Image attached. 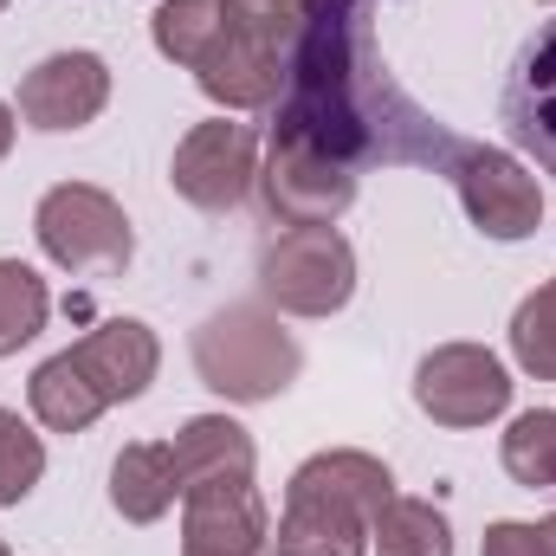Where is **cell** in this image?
Segmentation results:
<instances>
[{
  "mask_svg": "<svg viewBox=\"0 0 556 556\" xmlns=\"http://www.w3.org/2000/svg\"><path fill=\"white\" fill-rule=\"evenodd\" d=\"M298 343L266 304H227L194 330V376L227 402H273L298 382Z\"/></svg>",
  "mask_w": 556,
  "mask_h": 556,
  "instance_id": "cell-3",
  "label": "cell"
},
{
  "mask_svg": "<svg viewBox=\"0 0 556 556\" xmlns=\"http://www.w3.org/2000/svg\"><path fill=\"white\" fill-rule=\"evenodd\" d=\"M479 556H551V544H544V525H492Z\"/></svg>",
  "mask_w": 556,
  "mask_h": 556,
  "instance_id": "cell-25",
  "label": "cell"
},
{
  "mask_svg": "<svg viewBox=\"0 0 556 556\" xmlns=\"http://www.w3.org/2000/svg\"><path fill=\"white\" fill-rule=\"evenodd\" d=\"M181 498V472H175V446L168 440H137L117 453L111 466V505L124 525H155L168 518V505Z\"/></svg>",
  "mask_w": 556,
  "mask_h": 556,
  "instance_id": "cell-15",
  "label": "cell"
},
{
  "mask_svg": "<svg viewBox=\"0 0 556 556\" xmlns=\"http://www.w3.org/2000/svg\"><path fill=\"white\" fill-rule=\"evenodd\" d=\"M26 402H33L39 427H52V433H85L91 420L111 408V402H104V395L91 389V376H85V369L72 363V350L33 369V382H26Z\"/></svg>",
  "mask_w": 556,
  "mask_h": 556,
  "instance_id": "cell-17",
  "label": "cell"
},
{
  "mask_svg": "<svg viewBox=\"0 0 556 556\" xmlns=\"http://www.w3.org/2000/svg\"><path fill=\"white\" fill-rule=\"evenodd\" d=\"M0 556H13V551H7V544H0Z\"/></svg>",
  "mask_w": 556,
  "mask_h": 556,
  "instance_id": "cell-28",
  "label": "cell"
},
{
  "mask_svg": "<svg viewBox=\"0 0 556 556\" xmlns=\"http://www.w3.org/2000/svg\"><path fill=\"white\" fill-rule=\"evenodd\" d=\"M544 544H551V556H556V518H544Z\"/></svg>",
  "mask_w": 556,
  "mask_h": 556,
  "instance_id": "cell-27",
  "label": "cell"
},
{
  "mask_svg": "<svg viewBox=\"0 0 556 556\" xmlns=\"http://www.w3.org/2000/svg\"><path fill=\"white\" fill-rule=\"evenodd\" d=\"M0 13H7V0H0Z\"/></svg>",
  "mask_w": 556,
  "mask_h": 556,
  "instance_id": "cell-29",
  "label": "cell"
},
{
  "mask_svg": "<svg viewBox=\"0 0 556 556\" xmlns=\"http://www.w3.org/2000/svg\"><path fill=\"white\" fill-rule=\"evenodd\" d=\"M395 498V472L376 453L337 446L291 472L285 518H278V556H369V525Z\"/></svg>",
  "mask_w": 556,
  "mask_h": 556,
  "instance_id": "cell-2",
  "label": "cell"
},
{
  "mask_svg": "<svg viewBox=\"0 0 556 556\" xmlns=\"http://www.w3.org/2000/svg\"><path fill=\"white\" fill-rule=\"evenodd\" d=\"M220 33H227V0H162L155 7V52L188 72H201Z\"/></svg>",
  "mask_w": 556,
  "mask_h": 556,
  "instance_id": "cell-19",
  "label": "cell"
},
{
  "mask_svg": "<svg viewBox=\"0 0 556 556\" xmlns=\"http://www.w3.org/2000/svg\"><path fill=\"white\" fill-rule=\"evenodd\" d=\"M168 181L188 207L201 214H227L247 201V188L260 181V137L253 124H194L188 137L175 142V162H168Z\"/></svg>",
  "mask_w": 556,
  "mask_h": 556,
  "instance_id": "cell-7",
  "label": "cell"
},
{
  "mask_svg": "<svg viewBox=\"0 0 556 556\" xmlns=\"http://www.w3.org/2000/svg\"><path fill=\"white\" fill-rule=\"evenodd\" d=\"M201 91L220 104V111H266L285 98V52L253 39V33H220V46L201 59Z\"/></svg>",
  "mask_w": 556,
  "mask_h": 556,
  "instance_id": "cell-13",
  "label": "cell"
},
{
  "mask_svg": "<svg viewBox=\"0 0 556 556\" xmlns=\"http://www.w3.org/2000/svg\"><path fill=\"white\" fill-rule=\"evenodd\" d=\"M453 188H459L466 220H472L485 240H525V233H538V220H544L538 181H531V175L518 168V155H505V149L466 142V155L453 162Z\"/></svg>",
  "mask_w": 556,
  "mask_h": 556,
  "instance_id": "cell-10",
  "label": "cell"
},
{
  "mask_svg": "<svg viewBox=\"0 0 556 556\" xmlns=\"http://www.w3.org/2000/svg\"><path fill=\"white\" fill-rule=\"evenodd\" d=\"M181 556H278L253 479H194L181 492Z\"/></svg>",
  "mask_w": 556,
  "mask_h": 556,
  "instance_id": "cell-9",
  "label": "cell"
},
{
  "mask_svg": "<svg viewBox=\"0 0 556 556\" xmlns=\"http://www.w3.org/2000/svg\"><path fill=\"white\" fill-rule=\"evenodd\" d=\"M168 446H175L181 492H188L194 479H253V459H260V453H253V433L227 415H194Z\"/></svg>",
  "mask_w": 556,
  "mask_h": 556,
  "instance_id": "cell-16",
  "label": "cell"
},
{
  "mask_svg": "<svg viewBox=\"0 0 556 556\" xmlns=\"http://www.w3.org/2000/svg\"><path fill=\"white\" fill-rule=\"evenodd\" d=\"M111 104V65L98 52H52L20 78V117L33 130H85Z\"/></svg>",
  "mask_w": 556,
  "mask_h": 556,
  "instance_id": "cell-12",
  "label": "cell"
},
{
  "mask_svg": "<svg viewBox=\"0 0 556 556\" xmlns=\"http://www.w3.org/2000/svg\"><path fill=\"white\" fill-rule=\"evenodd\" d=\"M415 402L440 427H485L511 408V376L492 350L479 343H440L433 356H420L415 369Z\"/></svg>",
  "mask_w": 556,
  "mask_h": 556,
  "instance_id": "cell-8",
  "label": "cell"
},
{
  "mask_svg": "<svg viewBox=\"0 0 556 556\" xmlns=\"http://www.w3.org/2000/svg\"><path fill=\"white\" fill-rule=\"evenodd\" d=\"M72 363L91 376V389L104 402H137L155 382V369H162V343H155V330L142 317H111L72 350Z\"/></svg>",
  "mask_w": 556,
  "mask_h": 556,
  "instance_id": "cell-14",
  "label": "cell"
},
{
  "mask_svg": "<svg viewBox=\"0 0 556 556\" xmlns=\"http://www.w3.org/2000/svg\"><path fill=\"white\" fill-rule=\"evenodd\" d=\"M382 0H311L291 52H285V98L278 137L324 149L343 168H433L453 175L466 137H453L433 111L395 85L376 46Z\"/></svg>",
  "mask_w": 556,
  "mask_h": 556,
  "instance_id": "cell-1",
  "label": "cell"
},
{
  "mask_svg": "<svg viewBox=\"0 0 556 556\" xmlns=\"http://www.w3.org/2000/svg\"><path fill=\"white\" fill-rule=\"evenodd\" d=\"M7 149H13V111L0 104V162H7Z\"/></svg>",
  "mask_w": 556,
  "mask_h": 556,
  "instance_id": "cell-26",
  "label": "cell"
},
{
  "mask_svg": "<svg viewBox=\"0 0 556 556\" xmlns=\"http://www.w3.org/2000/svg\"><path fill=\"white\" fill-rule=\"evenodd\" d=\"M52 317V291L46 278L20 260H0V356H20Z\"/></svg>",
  "mask_w": 556,
  "mask_h": 556,
  "instance_id": "cell-20",
  "label": "cell"
},
{
  "mask_svg": "<svg viewBox=\"0 0 556 556\" xmlns=\"http://www.w3.org/2000/svg\"><path fill=\"white\" fill-rule=\"evenodd\" d=\"M511 356H518L525 376L556 382V278L538 285V291L518 304V317H511Z\"/></svg>",
  "mask_w": 556,
  "mask_h": 556,
  "instance_id": "cell-22",
  "label": "cell"
},
{
  "mask_svg": "<svg viewBox=\"0 0 556 556\" xmlns=\"http://www.w3.org/2000/svg\"><path fill=\"white\" fill-rule=\"evenodd\" d=\"M33 233H39V247H46V260L59 273H78V278H117L137 253L130 214L91 181L46 188L39 214H33Z\"/></svg>",
  "mask_w": 556,
  "mask_h": 556,
  "instance_id": "cell-4",
  "label": "cell"
},
{
  "mask_svg": "<svg viewBox=\"0 0 556 556\" xmlns=\"http://www.w3.org/2000/svg\"><path fill=\"white\" fill-rule=\"evenodd\" d=\"M39 472H46V440L13 408H0V505H20L39 485Z\"/></svg>",
  "mask_w": 556,
  "mask_h": 556,
  "instance_id": "cell-23",
  "label": "cell"
},
{
  "mask_svg": "<svg viewBox=\"0 0 556 556\" xmlns=\"http://www.w3.org/2000/svg\"><path fill=\"white\" fill-rule=\"evenodd\" d=\"M498 459L505 472L525 485V492H556V415L551 408H531L505 427L498 440Z\"/></svg>",
  "mask_w": 556,
  "mask_h": 556,
  "instance_id": "cell-21",
  "label": "cell"
},
{
  "mask_svg": "<svg viewBox=\"0 0 556 556\" xmlns=\"http://www.w3.org/2000/svg\"><path fill=\"white\" fill-rule=\"evenodd\" d=\"M304 13H311V0H227V26L266 39V46H278V52H291Z\"/></svg>",
  "mask_w": 556,
  "mask_h": 556,
  "instance_id": "cell-24",
  "label": "cell"
},
{
  "mask_svg": "<svg viewBox=\"0 0 556 556\" xmlns=\"http://www.w3.org/2000/svg\"><path fill=\"white\" fill-rule=\"evenodd\" d=\"M260 291L291 317H330L356 291V253L337 227H291L260 260Z\"/></svg>",
  "mask_w": 556,
  "mask_h": 556,
  "instance_id": "cell-5",
  "label": "cell"
},
{
  "mask_svg": "<svg viewBox=\"0 0 556 556\" xmlns=\"http://www.w3.org/2000/svg\"><path fill=\"white\" fill-rule=\"evenodd\" d=\"M376 556H453V525L427 498H389L369 525Z\"/></svg>",
  "mask_w": 556,
  "mask_h": 556,
  "instance_id": "cell-18",
  "label": "cell"
},
{
  "mask_svg": "<svg viewBox=\"0 0 556 556\" xmlns=\"http://www.w3.org/2000/svg\"><path fill=\"white\" fill-rule=\"evenodd\" d=\"M260 188H266V214L278 227H337L350 214V201H356V168H343L324 149L273 130Z\"/></svg>",
  "mask_w": 556,
  "mask_h": 556,
  "instance_id": "cell-6",
  "label": "cell"
},
{
  "mask_svg": "<svg viewBox=\"0 0 556 556\" xmlns=\"http://www.w3.org/2000/svg\"><path fill=\"white\" fill-rule=\"evenodd\" d=\"M498 117H505V137L518 142L544 175H556V13L518 46Z\"/></svg>",
  "mask_w": 556,
  "mask_h": 556,
  "instance_id": "cell-11",
  "label": "cell"
}]
</instances>
